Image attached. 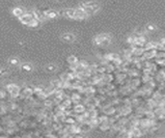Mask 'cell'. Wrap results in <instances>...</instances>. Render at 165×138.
Instances as JSON below:
<instances>
[{
    "mask_svg": "<svg viewBox=\"0 0 165 138\" xmlns=\"http://www.w3.org/2000/svg\"><path fill=\"white\" fill-rule=\"evenodd\" d=\"M57 70V66H55V64H48L47 66H46V71L49 73H52V72H55V71Z\"/></svg>",
    "mask_w": 165,
    "mask_h": 138,
    "instance_id": "19",
    "label": "cell"
},
{
    "mask_svg": "<svg viewBox=\"0 0 165 138\" xmlns=\"http://www.w3.org/2000/svg\"><path fill=\"white\" fill-rule=\"evenodd\" d=\"M33 14H32V10H30V12H25L23 16H21L20 18H19V20H20V22L22 23V24H24V25H27L28 26L29 25V23L31 22V21L33 20Z\"/></svg>",
    "mask_w": 165,
    "mask_h": 138,
    "instance_id": "4",
    "label": "cell"
},
{
    "mask_svg": "<svg viewBox=\"0 0 165 138\" xmlns=\"http://www.w3.org/2000/svg\"><path fill=\"white\" fill-rule=\"evenodd\" d=\"M79 127H80V130H81V133H87L92 129L88 122L81 123V124H79Z\"/></svg>",
    "mask_w": 165,
    "mask_h": 138,
    "instance_id": "9",
    "label": "cell"
},
{
    "mask_svg": "<svg viewBox=\"0 0 165 138\" xmlns=\"http://www.w3.org/2000/svg\"><path fill=\"white\" fill-rule=\"evenodd\" d=\"M12 12L15 17H17V18H20L21 16H23V15L25 14L24 9H23L22 7H15L14 9L12 10Z\"/></svg>",
    "mask_w": 165,
    "mask_h": 138,
    "instance_id": "13",
    "label": "cell"
},
{
    "mask_svg": "<svg viewBox=\"0 0 165 138\" xmlns=\"http://www.w3.org/2000/svg\"><path fill=\"white\" fill-rule=\"evenodd\" d=\"M33 91H34V87L32 86H25L24 89H23V93L22 95L26 98H31V96L33 95Z\"/></svg>",
    "mask_w": 165,
    "mask_h": 138,
    "instance_id": "10",
    "label": "cell"
},
{
    "mask_svg": "<svg viewBox=\"0 0 165 138\" xmlns=\"http://www.w3.org/2000/svg\"><path fill=\"white\" fill-rule=\"evenodd\" d=\"M75 35L73 34V33H63L62 35H61V39H62L63 42H65V43H73L74 41H75Z\"/></svg>",
    "mask_w": 165,
    "mask_h": 138,
    "instance_id": "7",
    "label": "cell"
},
{
    "mask_svg": "<svg viewBox=\"0 0 165 138\" xmlns=\"http://www.w3.org/2000/svg\"><path fill=\"white\" fill-rule=\"evenodd\" d=\"M112 37L109 34H99L94 39V44L97 46H106L111 43Z\"/></svg>",
    "mask_w": 165,
    "mask_h": 138,
    "instance_id": "2",
    "label": "cell"
},
{
    "mask_svg": "<svg viewBox=\"0 0 165 138\" xmlns=\"http://www.w3.org/2000/svg\"><path fill=\"white\" fill-rule=\"evenodd\" d=\"M59 14H61V15H62V16L67 17V18L75 19V16H76V10L74 9V8H67V9L61 10V12H59Z\"/></svg>",
    "mask_w": 165,
    "mask_h": 138,
    "instance_id": "6",
    "label": "cell"
},
{
    "mask_svg": "<svg viewBox=\"0 0 165 138\" xmlns=\"http://www.w3.org/2000/svg\"><path fill=\"white\" fill-rule=\"evenodd\" d=\"M67 62H69L71 66H73V64H77L78 62H79V60H78V57L75 55H70L69 57H67Z\"/></svg>",
    "mask_w": 165,
    "mask_h": 138,
    "instance_id": "15",
    "label": "cell"
},
{
    "mask_svg": "<svg viewBox=\"0 0 165 138\" xmlns=\"http://www.w3.org/2000/svg\"><path fill=\"white\" fill-rule=\"evenodd\" d=\"M8 64H10V66H17L20 64V60H19V58H17V57H12L8 59Z\"/></svg>",
    "mask_w": 165,
    "mask_h": 138,
    "instance_id": "16",
    "label": "cell"
},
{
    "mask_svg": "<svg viewBox=\"0 0 165 138\" xmlns=\"http://www.w3.org/2000/svg\"><path fill=\"white\" fill-rule=\"evenodd\" d=\"M131 131H132L133 136L134 137H140V136H142V134H143V131L141 130L140 128H137V127L131 128Z\"/></svg>",
    "mask_w": 165,
    "mask_h": 138,
    "instance_id": "14",
    "label": "cell"
},
{
    "mask_svg": "<svg viewBox=\"0 0 165 138\" xmlns=\"http://www.w3.org/2000/svg\"><path fill=\"white\" fill-rule=\"evenodd\" d=\"M53 103H54V101L50 99V98H47L46 100H44V106L47 108L52 107V106H53Z\"/></svg>",
    "mask_w": 165,
    "mask_h": 138,
    "instance_id": "17",
    "label": "cell"
},
{
    "mask_svg": "<svg viewBox=\"0 0 165 138\" xmlns=\"http://www.w3.org/2000/svg\"><path fill=\"white\" fill-rule=\"evenodd\" d=\"M21 68V71H23V72L25 73H30L31 71L33 70V66L31 64H28V62H24V64H22L20 66Z\"/></svg>",
    "mask_w": 165,
    "mask_h": 138,
    "instance_id": "11",
    "label": "cell"
},
{
    "mask_svg": "<svg viewBox=\"0 0 165 138\" xmlns=\"http://www.w3.org/2000/svg\"><path fill=\"white\" fill-rule=\"evenodd\" d=\"M80 7H82L84 9V12L89 16L90 14H94L97 10L100 9V4L98 2H94V1H89V2H84V3L80 4Z\"/></svg>",
    "mask_w": 165,
    "mask_h": 138,
    "instance_id": "1",
    "label": "cell"
},
{
    "mask_svg": "<svg viewBox=\"0 0 165 138\" xmlns=\"http://www.w3.org/2000/svg\"><path fill=\"white\" fill-rule=\"evenodd\" d=\"M73 111L75 112L76 114H82V113H84V112L86 111L85 106H84L83 104H81V103L75 104V107H74Z\"/></svg>",
    "mask_w": 165,
    "mask_h": 138,
    "instance_id": "8",
    "label": "cell"
},
{
    "mask_svg": "<svg viewBox=\"0 0 165 138\" xmlns=\"http://www.w3.org/2000/svg\"><path fill=\"white\" fill-rule=\"evenodd\" d=\"M40 25H41V22H40L39 20H35V19H33V20L31 21L30 23H29L28 26L31 27V28H37V27H39Z\"/></svg>",
    "mask_w": 165,
    "mask_h": 138,
    "instance_id": "18",
    "label": "cell"
},
{
    "mask_svg": "<svg viewBox=\"0 0 165 138\" xmlns=\"http://www.w3.org/2000/svg\"><path fill=\"white\" fill-rule=\"evenodd\" d=\"M43 12V16L45 19H55L58 17V12L53 9L44 10V12Z\"/></svg>",
    "mask_w": 165,
    "mask_h": 138,
    "instance_id": "5",
    "label": "cell"
},
{
    "mask_svg": "<svg viewBox=\"0 0 165 138\" xmlns=\"http://www.w3.org/2000/svg\"><path fill=\"white\" fill-rule=\"evenodd\" d=\"M6 91H7V93L10 95V97L14 98V99L18 98L19 96H20V93H21L20 86L17 85V84H15V83H10V84L6 85Z\"/></svg>",
    "mask_w": 165,
    "mask_h": 138,
    "instance_id": "3",
    "label": "cell"
},
{
    "mask_svg": "<svg viewBox=\"0 0 165 138\" xmlns=\"http://www.w3.org/2000/svg\"><path fill=\"white\" fill-rule=\"evenodd\" d=\"M155 30H156V26L154 24H147L145 26V31H147V32H153Z\"/></svg>",
    "mask_w": 165,
    "mask_h": 138,
    "instance_id": "20",
    "label": "cell"
},
{
    "mask_svg": "<svg viewBox=\"0 0 165 138\" xmlns=\"http://www.w3.org/2000/svg\"><path fill=\"white\" fill-rule=\"evenodd\" d=\"M32 14H33V18L35 19V20H39L40 22H42V21H44V16H43V12H41V10L39 9H33L32 10Z\"/></svg>",
    "mask_w": 165,
    "mask_h": 138,
    "instance_id": "12",
    "label": "cell"
},
{
    "mask_svg": "<svg viewBox=\"0 0 165 138\" xmlns=\"http://www.w3.org/2000/svg\"><path fill=\"white\" fill-rule=\"evenodd\" d=\"M54 1H59V0H54Z\"/></svg>",
    "mask_w": 165,
    "mask_h": 138,
    "instance_id": "22",
    "label": "cell"
},
{
    "mask_svg": "<svg viewBox=\"0 0 165 138\" xmlns=\"http://www.w3.org/2000/svg\"><path fill=\"white\" fill-rule=\"evenodd\" d=\"M8 73V70L5 68H0V77H3L5 76L6 74Z\"/></svg>",
    "mask_w": 165,
    "mask_h": 138,
    "instance_id": "21",
    "label": "cell"
}]
</instances>
